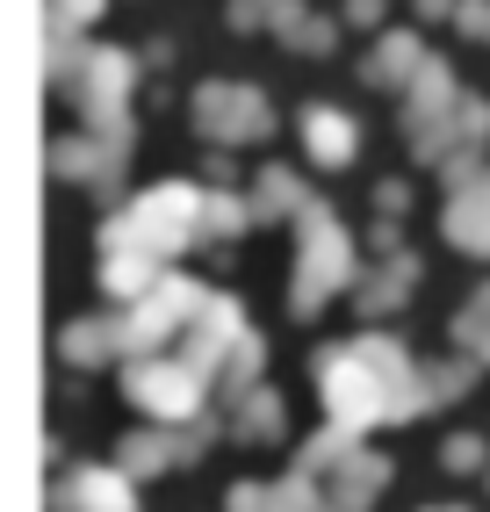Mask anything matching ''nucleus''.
<instances>
[{
  "label": "nucleus",
  "instance_id": "f257e3e1",
  "mask_svg": "<svg viewBox=\"0 0 490 512\" xmlns=\"http://www.w3.org/2000/svg\"><path fill=\"white\" fill-rule=\"evenodd\" d=\"M318 390L332 404L339 433H354V426H390V419L418 412V404H426V375H418L404 339L368 332V339L318 347Z\"/></svg>",
  "mask_w": 490,
  "mask_h": 512
},
{
  "label": "nucleus",
  "instance_id": "f03ea898",
  "mask_svg": "<svg viewBox=\"0 0 490 512\" xmlns=\"http://www.w3.org/2000/svg\"><path fill=\"white\" fill-rule=\"evenodd\" d=\"M202 202L209 188L202 181H152L145 195H130L123 210L101 217V253H145L159 267H173L188 246H202Z\"/></svg>",
  "mask_w": 490,
  "mask_h": 512
},
{
  "label": "nucleus",
  "instance_id": "7ed1b4c3",
  "mask_svg": "<svg viewBox=\"0 0 490 512\" xmlns=\"http://www.w3.org/2000/svg\"><path fill=\"white\" fill-rule=\"evenodd\" d=\"M361 267H354V231L332 202L318 195L310 210L296 217V282H289V311L296 318H318L332 289H354Z\"/></svg>",
  "mask_w": 490,
  "mask_h": 512
},
{
  "label": "nucleus",
  "instance_id": "20e7f679",
  "mask_svg": "<svg viewBox=\"0 0 490 512\" xmlns=\"http://www.w3.org/2000/svg\"><path fill=\"white\" fill-rule=\"evenodd\" d=\"M217 296V289H202L188 275H166L152 296H137L123 303V361H145V354H166V347H181L188 325L202 318V303Z\"/></svg>",
  "mask_w": 490,
  "mask_h": 512
},
{
  "label": "nucleus",
  "instance_id": "39448f33",
  "mask_svg": "<svg viewBox=\"0 0 490 512\" xmlns=\"http://www.w3.org/2000/svg\"><path fill=\"white\" fill-rule=\"evenodd\" d=\"M188 123H195L202 145L238 152V145L274 138V101H267L260 87H245V80H202L195 101H188Z\"/></svg>",
  "mask_w": 490,
  "mask_h": 512
},
{
  "label": "nucleus",
  "instance_id": "423d86ee",
  "mask_svg": "<svg viewBox=\"0 0 490 512\" xmlns=\"http://www.w3.org/2000/svg\"><path fill=\"white\" fill-rule=\"evenodd\" d=\"M137 87H145V58L123 51V44H87L73 80H65V101L80 109V123H101V116H130Z\"/></svg>",
  "mask_w": 490,
  "mask_h": 512
},
{
  "label": "nucleus",
  "instance_id": "0eeeda50",
  "mask_svg": "<svg viewBox=\"0 0 490 512\" xmlns=\"http://www.w3.org/2000/svg\"><path fill=\"white\" fill-rule=\"evenodd\" d=\"M447 202H440V238L469 260H490V159L447 166L440 174Z\"/></svg>",
  "mask_w": 490,
  "mask_h": 512
},
{
  "label": "nucleus",
  "instance_id": "6e6552de",
  "mask_svg": "<svg viewBox=\"0 0 490 512\" xmlns=\"http://www.w3.org/2000/svg\"><path fill=\"white\" fill-rule=\"evenodd\" d=\"M123 390L145 404L152 419H195L202 412V390H209V375L181 354H145V361H130L123 368Z\"/></svg>",
  "mask_w": 490,
  "mask_h": 512
},
{
  "label": "nucleus",
  "instance_id": "1a4fd4ad",
  "mask_svg": "<svg viewBox=\"0 0 490 512\" xmlns=\"http://www.w3.org/2000/svg\"><path fill=\"white\" fill-rule=\"evenodd\" d=\"M490 152V101L483 94H462L440 123L426 130H411V159L418 166H433V174H447V166H469Z\"/></svg>",
  "mask_w": 490,
  "mask_h": 512
},
{
  "label": "nucleus",
  "instance_id": "9d476101",
  "mask_svg": "<svg viewBox=\"0 0 490 512\" xmlns=\"http://www.w3.org/2000/svg\"><path fill=\"white\" fill-rule=\"evenodd\" d=\"M44 166H51V181H73V188H87L94 202H116V188H123V174H130V159L109 152L94 130H65V138H51V145H44Z\"/></svg>",
  "mask_w": 490,
  "mask_h": 512
},
{
  "label": "nucleus",
  "instance_id": "9b49d317",
  "mask_svg": "<svg viewBox=\"0 0 490 512\" xmlns=\"http://www.w3.org/2000/svg\"><path fill=\"white\" fill-rule=\"evenodd\" d=\"M296 138H303L310 166H325V174H346V166L361 159V123L346 109H332V101H310L296 116Z\"/></svg>",
  "mask_w": 490,
  "mask_h": 512
},
{
  "label": "nucleus",
  "instance_id": "f8f14e48",
  "mask_svg": "<svg viewBox=\"0 0 490 512\" xmlns=\"http://www.w3.org/2000/svg\"><path fill=\"white\" fill-rule=\"evenodd\" d=\"M426 37L418 29H382V37L368 44V58H361V80L368 87H382V94H404L418 73H426Z\"/></svg>",
  "mask_w": 490,
  "mask_h": 512
},
{
  "label": "nucleus",
  "instance_id": "ddd939ff",
  "mask_svg": "<svg viewBox=\"0 0 490 512\" xmlns=\"http://www.w3.org/2000/svg\"><path fill=\"white\" fill-rule=\"evenodd\" d=\"M245 202H253V224H289V217H303L310 202H318V188H310L296 166H260Z\"/></svg>",
  "mask_w": 490,
  "mask_h": 512
},
{
  "label": "nucleus",
  "instance_id": "4468645a",
  "mask_svg": "<svg viewBox=\"0 0 490 512\" xmlns=\"http://www.w3.org/2000/svg\"><path fill=\"white\" fill-rule=\"evenodd\" d=\"M418 275H426V267H418V253L375 260L368 275L354 282V311H361V318H390V311H404V296L418 289Z\"/></svg>",
  "mask_w": 490,
  "mask_h": 512
},
{
  "label": "nucleus",
  "instance_id": "2eb2a0df",
  "mask_svg": "<svg viewBox=\"0 0 490 512\" xmlns=\"http://www.w3.org/2000/svg\"><path fill=\"white\" fill-rule=\"evenodd\" d=\"M462 94H469V87L454 80V65L433 51V58H426V73H418V80L404 87V138H411V130H426V123H440Z\"/></svg>",
  "mask_w": 490,
  "mask_h": 512
},
{
  "label": "nucleus",
  "instance_id": "dca6fc26",
  "mask_svg": "<svg viewBox=\"0 0 490 512\" xmlns=\"http://www.w3.org/2000/svg\"><path fill=\"white\" fill-rule=\"evenodd\" d=\"M58 354L73 361V368L116 361V354H123V311H109V318H73V325L58 332Z\"/></svg>",
  "mask_w": 490,
  "mask_h": 512
},
{
  "label": "nucleus",
  "instance_id": "f3484780",
  "mask_svg": "<svg viewBox=\"0 0 490 512\" xmlns=\"http://www.w3.org/2000/svg\"><path fill=\"white\" fill-rule=\"evenodd\" d=\"M339 15H318L310 0H289V15L274 22V44L282 51H303V58H325V51H339Z\"/></svg>",
  "mask_w": 490,
  "mask_h": 512
},
{
  "label": "nucleus",
  "instance_id": "a211bd4d",
  "mask_svg": "<svg viewBox=\"0 0 490 512\" xmlns=\"http://www.w3.org/2000/svg\"><path fill=\"white\" fill-rule=\"evenodd\" d=\"M58 505L65 512H130V484L116 469H80V476H65Z\"/></svg>",
  "mask_w": 490,
  "mask_h": 512
},
{
  "label": "nucleus",
  "instance_id": "6ab92c4d",
  "mask_svg": "<svg viewBox=\"0 0 490 512\" xmlns=\"http://www.w3.org/2000/svg\"><path fill=\"white\" fill-rule=\"evenodd\" d=\"M253 231V202H245L238 188H209V202H202V246H238V238Z\"/></svg>",
  "mask_w": 490,
  "mask_h": 512
},
{
  "label": "nucleus",
  "instance_id": "aec40b11",
  "mask_svg": "<svg viewBox=\"0 0 490 512\" xmlns=\"http://www.w3.org/2000/svg\"><path fill=\"white\" fill-rule=\"evenodd\" d=\"M109 0H44V44H87Z\"/></svg>",
  "mask_w": 490,
  "mask_h": 512
},
{
  "label": "nucleus",
  "instance_id": "412c9836",
  "mask_svg": "<svg viewBox=\"0 0 490 512\" xmlns=\"http://www.w3.org/2000/svg\"><path fill=\"white\" fill-rule=\"evenodd\" d=\"M454 347H462L469 361H490V282L462 303V318H454Z\"/></svg>",
  "mask_w": 490,
  "mask_h": 512
},
{
  "label": "nucleus",
  "instance_id": "4be33fe9",
  "mask_svg": "<svg viewBox=\"0 0 490 512\" xmlns=\"http://www.w3.org/2000/svg\"><path fill=\"white\" fill-rule=\"evenodd\" d=\"M289 15V0H224V22L231 29H267L274 37V22Z\"/></svg>",
  "mask_w": 490,
  "mask_h": 512
},
{
  "label": "nucleus",
  "instance_id": "5701e85b",
  "mask_svg": "<svg viewBox=\"0 0 490 512\" xmlns=\"http://www.w3.org/2000/svg\"><path fill=\"white\" fill-rule=\"evenodd\" d=\"M195 448V440H159V433H145V440H130V448H123V462L130 469H159L166 455H188Z\"/></svg>",
  "mask_w": 490,
  "mask_h": 512
},
{
  "label": "nucleus",
  "instance_id": "b1692460",
  "mask_svg": "<svg viewBox=\"0 0 490 512\" xmlns=\"http://www.w3.org/2000/svg\"><path fill=\"white\" fill-rule=\"evenodd\" d=\"M253 375H260V332H245V347L224 361V390L238 397V390H253Z\"/></svg>",
  "mask_w": 490,
  "mask_h": 512
},
{
  "label": "nucleus",
  "instance_id": "393cba45",
  "mask_svg": "<svg viewBox=\"0 0 490 512\" xmlns=\"http://www.w3.org/2000/svg\"><path fill=\"white\" fill-rule=\"evenodd\" d=\"M476 383V361H440L426 368V397H454V390H469Z\"/></svg>",
  "mask_w": 490,
  "mask_h": 512
},
{
  "label": "nucleus",
  "instance_id": "a878e982",
  "mask_svg": "<svg viewBox=\"0 0 490 512\" xmlns=\"http://www.w3.org/2000/svg\"><path fill=\"white\" fill-rule=\"evenodd\" d=\"M382 15H390V0H339V22L368 29V37H382Z\"/></svg>",
  "mask_w": 490,
  "mask_h": 512
},
{
  "label": "nucleus",
  "instance_id": "bb28decb",
  "mask_svg": "<svg viewBox=\"0 0 490 512\" xmlns=\"http://www.w3.org/2000/svg\"><path fill=\"white\" fill-rule=\"evenodd\" d=\"M454 29H462L469 44H490V0H462V15H454Z\"/></svg>",
  "mask_w": 490,
  "mask_h": 512
},
{
  "label": "nucleus",
  "instance_id": "cd10ccee",
  "mask_svg": "<svg viewBox=\"0 0 490 512\" xmlns=\"http://www.w3.org/2000/svg\"><path fill=\"white\" fill-rule=\"evenodd\" d=\"M404 210H411V188H404V181H375V217H390V224H397Z\"/></svg>",
  "mask_w": 490,
  "mask_h": 512
},
{
  "label": "nucleus",
  "instance_id": "c85d7f7f",
  "mask_svg": "<svg viewBox=\"0 0 490 512\" xmlns=\"http://www.w3.org/2000/svg\"><path fill=\"white\" fill-rule=\"evenodd\" d=\"M238 433H274V397H245V412H238Z\"/></svg>",
  "mask_w": 490,
  "mask_h": 512
},
{
  "label": "nucleus",
  "instance_id": "c756f323",
  "mask_svg": "<svg viewBox=\"0 0 490 512\" xmlns=\"http://www.w3.org/2000/svg\"><path fill=\"white\" fill-rule=\"evenodd\" d=\"M368 246H375V260H397V253H404V231H397L390 217H375V224H368Z\"/></svg>",
  "mask_w": 490,
  "mask_h": 512
},
{
  "label": "nucleus",
  "instance_id": "7c9ffc66",
  "mask_svg": "<svg viewBox=\"0 0 490 512\" xmlns=\"http://www.w3.org/2000/svg\"><path fill=\"white\" fill-rule=\"evenodd\" d=\"M411 15L418 22H454V15H462V0H411Z\"/></svg>",
  "mask_w": 490,
  "mask_h": 512
},
{
  "label": "nucleus",
  "instance_id": "2f4dec72",
  "mask_svg": "<svg viewBox=\"0 0 490 512\" xmlns=\"http://www.w3.org/2000/svg\"><path fill=\"white\" fill-rule=\"evenodd\" d=\"M483 462V448H476V440L462 433V440H447V469H476Z\"/></svg>",
  "mask_w": 490,
  "mask_h": 512
},
{
  "label": "nucleus",
  "instance_id": "473e14b6",
  "mask_svg": "<svg viewBox=\"0 0 490 512\" xmlns=\"http://www.w3.org/2000/svg\"><path fill=\"white\" fill-rule=\"evenodd\" d=\"M202 188H238V174H231V159H224V152L202 166Z\"/></svg>",
  "mask_w": 490,
  "mask_h": 512
},
{
  "label": "nucleus",
  "instance_id": "72a5a7b5",
  "mask_svg": "<svg viewBox=\"0 0 490 512\" xmlns=\"http://www.w3.org/2000/svg\"><path fill=\"white\" fill-rule=\"evenodd\" d=\"M440 512H447V505H440Z\"/></svg>",
  "mask_w": 490,
  "mask_h": 512
}]
</instances>
